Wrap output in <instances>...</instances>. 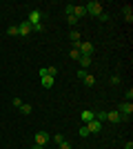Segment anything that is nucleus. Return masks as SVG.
Wrapping results in <instances>:
<instances>
[{
	"mask_svg": "<svg viewBox=\"0 0 133 149\" xmlns=\"http://www.w3.org/2000/svg\"><path fill=\"white\" fill-rule=\"evenodd\" d=\"M84 9H87V13H91V16L98 18V16L102 13V2H100V0H91V2L84 5Z\"/></svg>",
	"mask_w": 133,
	"mask_h": 149,
	"instance_id": "1",
	"label": "nucleus"
},
{
	"mask_svg": "<svg viewBox=\"0 0 133 149\" xmlns=\"http://www.w3.org/2000/svg\"><path fill=\"white\" fill-rule=\"evenodd\" d=\"M27 22L31 25V29H33V27H40V22H42V13H40L38 9H31V11H29V18H27Z\"/></svg>",
	"mask_w": 133,
	"mask_h": 149,
	"instance_id": "2",
	"label": "nucleus"
},
{
	"mask_svg": "<svg viewBox=\"0 0 133 149\" xmlns=\"http://www.w3.org/2000/svg\"><path fill=\"white\" fill-rule=\"evenodd\" d=\"M118 111H120L122 120H127V118H131V113H133V105H131V102H122Z\"/></svg>",
	"mask_w": 133,
	"mask_h": 149,
	"instance_id": "3",
	"label": "nucleus"
},
{
	"mask_svg": "<svg viewBox=\"0 0 133 149\" xmlns=\"http://www.w3.org/2000/svg\"><path fill=\"white\" fill-rule=\"evenodd\" d=\"M76 49L80 51L82 56H91V54H93V45H91V42H78Z\"/></svg>",
	"mask_w": 133,
	"mask_h": 149,
	"instance_id": "4",
	"label": "nucleus"
},
{
	"mask_svg": "<svg viewBox=\"0 0 133 149\" xmlns=\"http://www.w3.org/2000/svg\"><path fill=\"white\" fill-rule=\"evenodd\" d=\"M51 140V136L47 134V131H36V145H40V147H44V145Z\"/></svg>",
	"mask_w": 133,
	"mask_h": 149,
	"instance_id": "5",
	"label": "nucleus"
},
{
	"mask_svg": "<svg viewBox=\"0 0 133 149\" xmlns=\"http://www.w3.org/2000/svg\"><path fill=\"white\" fill-rule=\"evenodd\" d=\"M87 129H89V134H98V131H102V123L93 118L91 123H87Z\"/></svg>",
	"mask_w": 133,
	"mask_h": 149,
	"instance_id": "6",
	"label": "nucleus"
},
{
	"mask_svg": "<svg viewBox=\"0 0 133 149\" xmlns=\"http://www.w3.org/2000/svg\"><path fill=\"white\" fill-rule=\"evenodd\" d=\"M31 25H29V22H22V25H18V36H29V33H31Z\"/></svg>",
	"mask_w": 133,
	"mask_h": 149,
	"instance_id": "7",
	"label": "nucleus"
},
{
	"mask_svg": "<svg viewBox=\"0 0 133 149\" xmlns=\"http://www.w3.org/2000/svg\"><path fill=\"white\" fill-rule=\"evenodd\" d=\"M80 118H82V123H84V125H87V123H91V120H93V118H95V113H93V111H91V109H84V111H82V113H80Z\"/></svg>",
	"mask_w": 133,
	"mask_h": 149,
	"instance_id": "8",
	"label": "nucleus"
},
{
	"mask_svg": "<svg viewBox=\"0 0 133 149\" xmlns=\"http://www.w3.org/2000/svg\"><path fill=\"white\" fill-rule=\"evenodd\" d=\"M40 82H42L44 89H51V87H53V78H51L49 74H47V76H40Z\"/></svg>",
	"mask_w": 133,
	"mask_h": 149,
	"instance_id": "9",
	"label": "nucleus"
},
{
	"mask_svg": "<svg viewBox=\"0 0 133 149\" xmlns=\"http://www.w3.org/2000/svg\"><path fill=\"white\" fill-rule=\"evenodd\" d=\"M107 120L109 123H120L122 116H120V111H107Z\"/></svg>",
	"mask_w": 133,
	"mask_h": 149,
	"instance_id": "10",
	"label": "nucleus"
},
{
	"mask_svg": "<svg viewBox=\"0 0 133 149\" xmlns=\"http://www.w3.org/2000/svg\"><path fill=\"white\" fill-rule=\"evenodd\" d=\"M122 16H124L129 22L133 20V9H131V5H124V7H122Z\"/></svg>",
	"mask_w": 133,
	"mask_h": 149,
	"instance_id": "11",
	"label": "nucleus"
},
{
	"mask_svg": "<svg viewBox=\"0 0 133 149\" xmlns=\"http://www.w3.org/2000/svg\"><path fill=\"white\" fill-rule=\"evenodd\" d=\"M84 13H87V9H84L82 5H76V7H73V16H76V18H82Z\"/></svg>",
	"mask_w": 133,
	"mask_h": 149,
	"instance_id": "12",
	"label": "nucleus"
},
{
	"mask_svg": "<svg viewBox=\"0 0 133 149\" xmlns=\"http://www.w3.org/2000/svg\"><path fill=\"white\" fill-rule=\"evenodd\" d=\"M82 82L87 85V87H93V85H95V78H93L91 74H84V76H82Z\"/></svg>",
	"mask_w": 133,
	"mask_h": 149,
	"instance_id": "13",
	"label": "nucleus"
},
{
	"mask_svg": "<svg viewBox=\"0 0 133 149\" xmlns=\"http://www.w3.org/2000/svg\"><path fill=\"white\" fill-rule=\"evenodd\" d=\"M78 62H80V65H82V69H84V67H89V65L93 62V58H91V56H80V60H78Z\"/></svg>",
	"mask_w": 133,
	"mask_h": 149,
	"instance_id": "14",
	"label": "nucleus"
},
{
	"mask_svg": "<svg viewBox=\"0 0 133 149\" xmlns=\"http://www.w3.org/2000/svg\"><path fill=\"white\" fill-rule=\"evenodd\" d=\"M18 109H20V113H25V116H27V113H31V111H33V107H31V105H27V102H22V105H20Z\"/></svg>",
	"mask_w": 133,
	"mask_h": 149,
	"instance_id": "15",
	"label": "nucleus"
},
{
	"mask_svg": "<svg viewBox=\"0 0 133 149\" xmlns=\"http://www.w3.org/2000/svg\"><path fill=\"white\" fill-rule=\"evenodd\" d=\"M69 38H71V40H73V42H76V45L80 42V33H78L76 29H73V31H71V33H69Z\"/></svg>",
	"mask_w": 133,
	"mask_h": 149,
	"instance_id": "16",
	"label": "nucleus"
},
{
	"mask_svg": "<svg viewBox=\"0 0 133 149\" xmlns=\"http://www.w3.org/2000/svg\"><path fill=\"white\" fill-rule=\"evenodd\" d=\"M95 120L104 123V120H107V111H98V113H95Z\"/></svg>",
	"mask_w": 133,
	"mask_h": 149,
	"instance_id": "17",
	"label": "nucleus"
},
{
	"mask_svg": "<svg viewBox=\"0 0 133 149\" xmlns=\"http://www.w3.org/2000/svg\"><path fill=\"white\" fill-rule=\"evenodd\" d=\"M78 134H80L82 138H87V136H89V129H87V125H82V127L78 129Z\"/></svg>",
	"mask_w": 133,
	"mask_h": 149,
	"instance_id": "18",
	"label": "nucleus"
},
{
	"mask_svg": "<svg viewBox=\"0 0 133 149\" xmlns=\"http://www.w3.org/2000/svg\"><path fill=\"white\" fill-rule=\"evenodd\" d=\"M7 33H9V36H18V25L9 27V29H7Z\"/></svg>",
	"mask_w": 133,
	"mask_h": 149,
	"instance_id": "19",
	"label": "nucleus"
},
{
	"mask_svg": "<svg viewBox=\"0 0 133 149\" xmlns=\"http://www.w3.org/2000/svg\"><path fill=\"white\" fill-rule=\"evenodd\" d=\"M80 56H82V54H80V51L73 47V49H71V58H73V60H80Z\"/></svg>",
	"mask_w": 133,
	"mask_h": 149,
	"instance_id": "20",
	"label": "nucleus"
},
{
	"mask_svg": "<svg viewBox=\"0 0 133 149\" xmlns=\"http://www.w3.org/2000/svg\"><path fill=\"white\" fill-rule=\"evenodd\" d=\"M47 74H49L51 78H56V76H58V69L56 67H47Z\"/></svg>",
	"mask_w": 133,
	"mask_h": 149,
	"instance_id": "21",
	"label": "nucleus"
},
{
	"mask_svg": "<svg viewBox=\"0 0 133 149\" xmlns=\"http://www.w3.org/2000/svg\"><path fill=\"white\" fill-rule=\"evenodd\" d=\"M58 149H71V143H67V140H62V143L58 145Z\"/></svg>",
	"mask_w": 133,
	"mask_h": 149,
	"instance_id": "22",
	"label": "nucleus"
},
{
	"mask_svg": "<svg viewBox=\"0 0 133 149\" xmlns=\"http://www.w3.org/2000/svg\"><path fill=\"white\" fill-rule=\"evenodd\" d=\"M53 140H56V145H60V143L64 140V136H62V134H56V136H53Z\"/></svg>",
	"mask_w": 133,
	"mask_h": 149,
	"instance_id": "23",
	"label": "nucleus"
},
{
	"mask_svg": "<svg viewBox=\"0 0 133 149\" xmlns=\"http://www.w3.org/2000/svg\"><path fill=\"white\" fill-rule=\"evenodd\" d=\"M73 7H76V5H67V9H64V11H67V16H73Z\"/></svg>",
	"mask_w": 133,
	"mask_h": 149,
	"instance_id": "24",
	"label": "nucleus"
},
{
	"mask_svg": "<svg viewBox=\"0 0 133 149\" xmlns=\"http://www.w3.org/2000/svg\"><path fill=\"white\" fill-rule=\"evenodd\" d=\"M98 18H100V20H102V22H107V20H109V13H104V11H102V13H100V16H98Z\"/></svg>",
	"mask_w": 133,
	"mask_h": 149,
	"instance_id": "25",
	"label": "nucleus"
},
{
	"mask_svg": "<svg viewBox=\"0 0 133 149\" xmlns=\"http://www.w3.org/2000/svg\"><path fill=\"white\" fill-rule=\"evenodd\" d=\"M67 20H69V25H76V22H78L76 16H67Z\"/></svg>",
	"mask_w": 133,
	"mask_h": 149,
	"instance_id": "26",
	"label": "nucleus"
},
{
	"mask_svg": "<svg viewBox=\"0 0 133 149\" xmlns=\"http://www.w3.org/2000/svg\"><path fill=\"white\" fill-rule=\"evenodd\" d=\"M131 98H133V89L129 87V91H127V102H131Z\"/></svg>",
	"mask_w": 133,
	"mask_h": 149,
	"instance_id": "27",
	"label": "nucleus"
},
{
	"mask_svg": "<svg viewBox=\"0 0 133 149\" xmlns=\"http://www.w3.org/2000/svg\"><path fill=\"white\" fill-rule=\"evenodd\" d=\"M11 102H13V107H20V105H22V100H20V98H13Z\"/></svg>",
	"mask_w": 133,
	"mask_h": 149,
	"instance_id": "28",
	"label": "nucleus"
},
{
	"mask_svg": "<svg viewBox=\"0 0 133 149\" xmlns=\"http://www.w3.org/2000/svg\"><path fill=\"white\" fill-rule=\"evenodd\" d=\"M124 149H133V143H131V140H129V143L124 145Z\"/></svg>",
	"mask_w": 133,
	"mask_h": 149,
	"instance_id": "29",
	"label": "nucleus"
},
{
	"mask_svg": "<svg viewBox=\"0 0 133 149\" xmlns=\"http://www.w3.org/2000/svg\"><path fill=\"white\" fill-rule=\"evenodd\" d=\"M31 149H44V147H40V145H33V147Z\"/></svg>",
	"mask_w": 133,
	"mask_h": 149,
	"instance_id": "30",
	"label": "nucleus"
}]
</instances>
